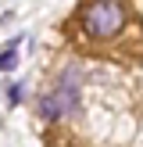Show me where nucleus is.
<instances>
[{
  "label": "nucleus",
  "mask_w": 143,
  "mask_h": 147,
  "mask_svg": "<svg viewBox=\"0 0 143 147\" xmlns=\"http://www.w3.org/2000/svg\"><path fill=\"white\" fill-rule=\"evenodd\" d=\"M79 25L90 40H114L125 29V4L122 0H90L82 7Z\"/></svg>",
  "instance_id": "1"
},
{
  "label": "nucleus",
  "mask_w": 143,
  "mask_h": 147,
  "mask_svg": "<svg viewBox=\"0 0 143 147\" xmlns=\"http://www.w3.org/2000/svg\"><path fill=\"white\" fill-rule=\"evenodd\" d=\"M75 108H79V79L72 76V72H64L61 83H57L47 97H39V115L43 119H64V115H72Z\"/></svg>",
  "instance_id": "2"
},
{
  "label": "nucleus",
  "mask_w": 143,
  "mask_h": 147,
  "mask_svg": "<svg viewBox=\"0 0 143 147\" xmlns=\"http://www.w3.org/2000/svg\"><path fill=\"white\" fill-rule=\"evenodd\" d=\"M14 65H18V50H14V43H11V47L0 54V72H11Z\"/></svg>",
  "instance_id": "3"
},
{
  "label": "nucleus",
  "mask_w": 143,
  "mask_h": 147,
  "mask_svg": "<svg viewBox=\"0 0 143 147\" xmlns=\"http://www.w3.org/2000/svg\"><path fill=\"white\" fill-rule=\"evenodd\" d=\"M7 100H11V104H18V100H21V83L7 86Z\"/></svg>",
  "instance_id": "4"
}]
</instances>
